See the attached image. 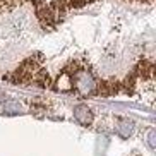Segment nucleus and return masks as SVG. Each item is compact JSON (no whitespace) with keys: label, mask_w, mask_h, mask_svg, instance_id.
Segmentation results:
<instances>
[{"label":"nucleus","mask_w":156,"mask_h":156,"mask_svg":"<svg viewBox=\"0 0 156 156\" xmlns=\"http://www.w3.org/2000/svg\"><path fill=\"white\" fill-rule=\"evenodd\" d=\"M74 117H76V120H77L79 124H83V125H89V124H93V120H94L93 112L89 110L86 105L76 106V108H74Z\"/></svg>","instance_id":"7ed1b4c3"},{"label":"nucleus","mask_w":156,"mask_h":156,"mask_svg":"<svg viewBox=\"0 0 156 156\" xmlns=\"http://www.w3.org/2000/svg\"><path fill=\"white\" fill-rule=\"evenodd\" d=\"M24 108H23V103L17 100H7L2 105V113L4 115H19L23 113Z\"/></svg>","instance_id":"20e7f679"},{"label":"nucleus","mask_w":156,"mask_h":156,"mask_svg":"<svg viewBox=\"0 0 156 156\" xmlns=\"http://www.w3.org/2000/svg\"><path fill=\"white\" fill-rule=\"evenodd\" d=\"M146 139H147L149 147H151V149H154V147H156V130H154V129H149V130H147Z\"/></svg>","instance_id":"423d86ee"},{"label":"nucleus","mask_w":156,"mask_h":156,"mask_svg":"<svg viewBox=\"0 0 156 156\" xmlns=\"http://www.w3.org/2000/svg\"><path fill=\"white\" fill-rule=\"evenodd\" d=\"M115 129H117V132H119L122 137H129V136H132L134 129H136V124H134L130 119H127V117H117Z\"/></svg>","instance_id":"f03ea898"},{"label":"nucleus","mask_w":156,"mask_h":156,"mask_svg":"<svg viewBox=\"0 0 156 156\" xmlns=\"http://www.w3.org/2000/svg\"><path fill=\"white\" fill-rule=\"evenodd\" d=\"M72 84L81 94H91V93L96 91V87H98L96 81L93 79V76L87 70H77L72 79Z\"/></svg>","instance_id":"f257e3e1"},{"label":"nucleus","mask_w":156,"mask_h":156,"mask_svg":"<svg viewBox=\"0 0 156 156\" xmlns=\"http://www.w3.org/2000/svg\"><path fill=\"white\" fill-rule=\"evenodd\" d=\"M57 89H60V91H70L74 87V84H72V77H70L69 74L65 72V74H62L58 77V81H57Z\"/></svg>","instance_id":"39448f33"}]
</instances>
